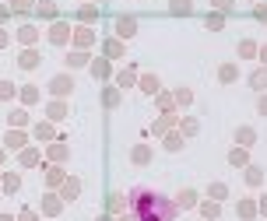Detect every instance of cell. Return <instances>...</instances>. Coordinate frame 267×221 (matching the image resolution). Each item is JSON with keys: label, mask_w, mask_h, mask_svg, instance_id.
I'll return each instance as SVG.
<instances>
[{"label": "cell", "mask_w": 267, "mask_h": 221, "mask_svg": "<svg viewBox=\"0 0 267 221\" xmlns=\"http://www.w3.org/2000/svg\"><path fill=\"white\" fill-rule=\"evenodd\" d=\"M130 207L137 221H172L176 218V204L169 197H162L158 190H151V186H134Z\"/></svg>", "instance_id": "obj_1"}, {"label": "cell", "mask_w": 267, "mask_h": 221, "mask_svg": "<svg viewBox=\"0 0 267 221\" xmlns=\"http://www.w3.org/2000/svg\"><path fill=\"white\" fill-rule=\"evenodd\" d=\"M236 141H239V144H253V130H250V127H239V130H236Z\"/></svg>", "instance_id": "obj_2"}, {"label": "cell", "mask_w": 267, "mask_h": 221, "mask_svg": "<svg viewBox=\"0 0 267 221\" xmlns=\"http://www.w3.org/2000/svg\"><path fill=\"white\" fill-rule=\"evenodd\" d=\"M239 53H243V57H253L257 46H253V42H239Z\"/></svg>", "instance_id": "obj_3"}, {"label": "cell", "mask_w": 267, "mask_h": 221, "mask_svg": "<svg viewBox=\"0 0 267 221\" xmlns=\"http://www.w3.org/2000/svg\"><path fill=\"white\" fill-rule=\"evenodd\" d=\"M194 200H197V197H194L190 190H183V193H180V204H183V207H187V204H194Z\"/></svg>", "instance_id": "obj_4"}, {"label": "cell", "mask_w": 267, "mask_h": 221, "mask_svg": "<svg viewBox=\"0 0 267 221\" xmlns=\"http://www.w3.org/2000/svg\"><path fill=\"white\" fill-rule=\"evenodd\" d=\"M221 81H236V67H221Z\"/></svg>", "instance_id": "obj_5"}, {"label": "cell", "mask_w": 267, "mask_h": 221, "mask_svg": "<svg viewBox=\"0 0 267 221\" xmlns=\"http://www.w3.org/2000/svg\"><path fill=\"white\" fill-rule=\"evenodd\" d=\"M253 84H257V88H264V84H267V74H264V71L253 74Z\"/></svg>", "instance_id": "obj_6"}, {"label": "cell", "mask_w": 267, "mask_h": 221, "mask_svg": "<svg viewBox=\"0 0 267 221\" xmlns=\"http://www.w3.org/2000/svg\"><path fill=\"white\" fill-rule=\"evenodd\" d=\"M260 113H264V116H267V95H264V98H260Z\"/></svg>", "instance_id": "obj_7"}, {"label": "cell", "mask_w": 267, "mask_h": 221, "mask_svg": "<svg viewBox=\"0 0 267 221\" xmlns=\"http://www.w3.org/2000/svg\"><path fill=\"white\" fill-rule=\"evenodd\" d=\"M264 64H267V46H264Z\"/></svg>", "instance_id": "obj_8"}]
</instances>
